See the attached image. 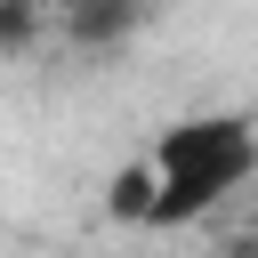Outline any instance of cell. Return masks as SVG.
Wrapping results in <instances>:
<instances>
[{"instance_id": "1", "label": "cell", "mask_w": 258, "mask_h": 258, "mask_svg": "<svg viewBox=\"0 0 258 258\" xmlns=\"http://www.w3.org/2000/svg\"><path fill=\"white\" fill-rule=\"evenodd\" d=\"M137 169H145V218L137 226H194L258 177V121L250 113H194V121L161 129V145Z\"/></svg>"}, {"instance_id": "2", "label": "cell", "mask_w": 258, "mask_h": 258, "mask_svg": "<svg viewBox=\"0 0 258 258\" xmlns=\"http://www.w3.org/2000/svg\"><path fill=\"white\" fill-rule=\"evenodd\" d=\"M129 24H137L129 8H89V16H73L64 32H81V40H113V32H129Z\"/></svg>"}, {"instance_id": "3", "label": "cell", "mask_w": 258, "mask_h": 258, "mask_svg": "<svg viewBox=\"0 0 258 258\" xmlns=\"http://www.w3.org/2000/svg\"><path fill=\"white\" fill-rule=\"evenodd\" d=\"M234 258H258V242H250V250H234Z\"/></svg>"}]
</instances>
